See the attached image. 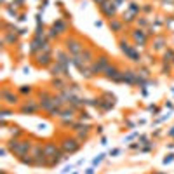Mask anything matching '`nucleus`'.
<instances>
[{
    "instance_id": "obj_2",
    "label": "nucleus",
    "mask_w": 174,
    "mask_h": 174,
    "mask_svg": "<svg viewBox=\"0 0 174 174\" xmlns=\"http://www.w3.org/2000/svg\"><path fill=\"white\" fill-rule=\"evenodd\" d=\"M68 51H71V54H78V52L82 51V45L78 42H70L68 40Z\"/></svg>"
},
{
    "instance_id": "obj_5",
    "label": "nucleus",
    "mask_w": 174,
    "mask_h": 174,
    "mask_svg": "<svg viewBox=\"0 0 174 174\" xmlns=\"http://www.w3.org/2000/svg\"><path fill=\"white\" fill-rule=\"evenodd\" d=\"M103 157H104L103 153H101V155H98V157H96V158H94V162H92V164H94V165H96V164H99V162L103 160Z\"/></svg>"
},
{
    "instance_id": "obj_4",
    "label": "nucleus",
    "mask_w": 174,
    "mask_h": 174,
    "mask_svg": "<svg viewBox=\"0 0 174 174\" xmlns=\"http://www.w3.org/2000/svg\"><path fill=\"white\" fill-rule=\"evenodd\" d=\"M49 61H51V59H49V56H42L39 59V65H49Z\"/></svg>"
},
{
    "instance_id": "obj_1",
    "label": "nucleus",
    "mask_w": 174,
    "mask_h": 174,
    "mask_svg": "<svg viewBox=\"0 0 174 174\" xmlns=\"http://www.w3.org/2000/svg\"><path fill=\"white\" fill-rule=\"evenodd\" d=\"M63 148H65L66 152H75V150H78V144H77V141H70V139H66L65 144H63Z\"/></svg>"
},
{
    "instance_id": "obj_3",
    "label": "nucleus",
    "mask_w": 174,
    "mask_h": 174,
    "mask_svg": "<svg viewBox=\"0 0 174 174\" xmlns=\"http://www.w3.org/2000/svg\"><path fill=\"white\" fill-rule=\"evenodd\" d=\"M134 37H136V40H141V42H144V35H143V31H136L134 33Z\"/></svg>"
}]
</instances>
